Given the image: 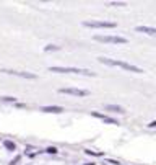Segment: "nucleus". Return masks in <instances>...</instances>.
<instances>
[{"instance_id":"1","label":"nucleus","mask_w":156,"mask_h":165,"mask_svg":"<svg viewBox=\"0 0 156 165\" xmlns=\"http://www.w3.org/2000/svg\"><path fill=\"white\" fill-rule=\"evenodd\" d=\"M99 62L111 65V67H120L124 70H129V72H137V74H143V69L137 67V65H132L129 62H124V61H114V59H107V57H99Z\"/></svg>"},{"instance_id":"2","label":"nucleus","mask_w":156,"mask_h":165,"mask_svg":"<svg viewBox=\"0 0 156 165\" xmlns=\"http://www.w3.org/2000/svg\"><path fill=\"white\" fill-rule=\"evenodd\" d=\"M50 72L54 74H78V75H88V77H94V72L88 69H80V67H65V65H52L49 67Z\"/></svg>"},{"instance_id":"3","label":"nucleus","mask_w":156,"mask_h":165,"mask_svg":"<svg viewBox=\"0 0 156 165\" xmlns=\"http://www.w3.org/2000/svg\"><path fill=\"white\" fill-rule=\"evenodd\" d=\"M94 41H99V43H111V44H125L129 43L127 38H120V36H93Z\"/></svg>"},{"instance_id":"4","label":"nucleus","mask_w":156,"mask_h":165,"mask_svg":"<svg viewBox=\"0 0 156 165\" xmlns=\"http://www.w3.org/2000/svg\"><path fill=\"white\" fill-rule=\"evenodd\" d=\"M83 26L86 28H106V30H111V28H116L117 25L114 21H83Z\"/></svg>"},{"instance_id":"5","label":"nucleus","mask_w":156,"mask_h":165,"mask_svg":"<svg viewBox=\"0 0 156 165\" xmlns=\"http://www.w3.org/2000/svg\"><path fill=\"white\" fill-rule=\"evenodd\" d=\"M0 72H2V74H8V75H16V77H21V79H29V80L37 79L36 74L21 72V70H13V69H0Z\"/></svg>"},{"instance_id":"6","label":"nucleus","mask_w":156,"mask_h":165,"mask_svg":"<svg viewBox=\"0 0 156 165\" xmlns=\"http://www.w3.org/2000/svg\"><path fill=\"white\" fill-rule=\"evenodd\" d=\"M59 93L64 95H73V97H88V90H80V88H59Z\"/></svg>"},{"instance_id":"7","label":"nucleus","mask_w":156,"mask_h":165,"mask_svg":"<svg viewBox=\"0 0 156 165\" xmlns=\"http://www.w3.org/2000/svg\"><path fill=\"white\" fill-rule=\"evenodd\" d=\"M135 31L143 33V35H148V36H156V28L153 26H137Z\"/></svg>"},{"instance_id":"8","label":"nucleus","mask_w":156,"mask_h":165,"mask_svg":"<svg viewBox=\"0 0 156 165\" xmlns=\"http://www.w3.org/2000/svg\"><path fill=\"white\" fill-rule=\"evenodd\" d=\"M41 111H44V113H62L64 108L62 106H41Z\"/></svg>"},{"instance_id":"9","label":"nucleus","mask_w":156,"mask_h":165,"mask_svg":"<svg viewBox=\"0 0 156 165\" xmlns=\"http://www.w3.org/2000/svg\"><path fill=\"white\" fill-rule=\"evenodd\" d=\"M104 108H106L107 111H114V113H120V115H122V113H125V110H124V108H122V106H119V105H106V106H104Z\"/></svg>"},{"instance_id":"10","label":"nucleus","mask_w":156,"mask_h":165,"mask_svg":"<svg viewBox=\"0 0 156 165\" xmlns=\"http://www.w3.org/2000/svg\"><path fill=\"white\" fill-rule=\"evenodd\" d=\"M3 145H5V149H8V150H15V149H16L15 142H12V141H5V142H3Z\"/></svg>"},{"instance_id":"11","label":"nucleus","mask_w":156,"mask_h":165,"mask_svg":"<svg viewBox=\"0 0 156 165\" xmlns=\"http://www.w3.org/2000/svg\"><path fill=\"white\" fill-rule=\"evenodd\" d=\"M107 7H125V2H107Z\"/></svg>"},{"instance_id":"12","label":"nucleus","mask_w":156,"mask_h":165,"mask_svg":"<svg viewBox=\"0 0 156 165\" xmlns=\"http://www.w3.org/2000/svg\"><path fill=\"white\" fill-rule=\"evenodd\" d=\"M59 49H60V46H55V44H49V46L44 48L46 53H49V51H59Z\"/></svg>"},{"instance_id":"13","label":"nucleus","mask_w":156,"mask_h":165,"mask_svg":"<svg viewBox=\"0 0 156 165\" xmlns=\"http://www.w3.org/2000/svg\"><path fill=\"white\" fill-rule=\"evenodd\" d=\"M91 116L99 118V119H102V121H104V118H106V115H102V113H98V111H93V113H91Z\"/></svg>"},{"instance_id":"14","label":"nucleus","mask_w":156,"mask_h":165,"mask_svg":"<svg viewBox=\"0 0 156 165\" xmlns=\"http://www.w3.org/2000/svg\"><path fill=\"white\" fill-rule=\"evenodd\" d=\"M85 154H88V155H93V157H98V155H102V152H93V150H85Z\"/></svg>"},{"instance_id":"15","label":"nucleus","mask_w":156,"mask_h":165,"mask_svg":"<svg viewBox=\"0 0 156 165\" xmlns=\"http://www.w3.org/2000/svg\"><path fill=\"white\" fill-rule=\"evenodd\" d=\"M46 152L47 154H57V149H55V147H47Z\"/></svg>"},{"instance_id":"16","label":"nucleus","mask_w":156,"mask_h":165,"mask_svg":"<svg viewBox=\"0 0 156 165\" xmlns=\"http://www.w3.org/2000/svg\"><path fill=\"white\" fill-rule=\"evenodd\" d=\"M15 97H3V101H15Z\"/></svg>"},{"instance_id":"17","label":"nucleus","mask_w":156,"mask_h":165,"mask_svg":"<svg viewBox=\"0 0 156 165\" xmlns=\"http://www.w3.org/2000/svg\"><path fill=\"white\" fill-rule=\"evenodd\" d=\"M106 162H107V163H114V165H120L119 162H117V160H112V159H107Z\"/></svg>"},{"instance_id":"18","label":"nucleus","mask_w":156,"mask_h":165,"mask_svg":"<svg viewBox=\"0 0 156 165\" xmlns=\"http://www.w3.org/2000/svg\"><path fill=\"white\" fill-rule=\"evenodd\" d=\"M148 128H156V119L151 121V123H148Z\"/></svg>"},{"instance_id":"19","label":"nucleus","mask_w":156,"mask_h":165,"mask_svg":"<svg viewBox=\"0 0 156 165\" xmlns=\"http://www.w3.org/2000/svg\"><path fill=\"white\" fill-rule=\"evenodd\" d=\"M86 165H93V163H86Z\"/></svg>"}]
</instances>
